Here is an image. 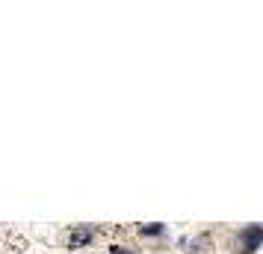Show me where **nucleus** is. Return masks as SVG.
<instances>
[{"mask_svg":"<svg viewBox=\"0 0 263 254\" xmlns=\"http://www.w3.org/2000/svg\"><path fill=\"white\" fill-rule=\"evenodd\" d=\"M263 243V225H249L240 231V252L243 254H252L258 252Z\"/></svg>","mask_w":263,"mask_h":254,"instance_id":"1","label":"nucleus"},{"mask_svg":"<svg viewBox=\"0 0 263 254\" xmlns=\"http://www.w3.org/2000/svg\"><path fill=\"white\" fill-rule=\"evenodd\" d=\"M95 228L92 225H80V228H74L71 234H68V249H83V246H89L92 240H95Z\"/></svg>","mask_w":263,"mask_h":254,"instance_id":"2","label":"nucleus"},{"mask_svg":"<svg viewBox=\"0 0 263 254\" xmlns=\"http://www.w3.org/2000/svg\"><path fill=\"white\" fill-rule=\"evenodd\" d=\"M166 228L160 225V222H151V225H139V234L142 237H157V234H163Z\"/></svg>","mask_w":263,"mask_h":254,"instance_id":"3","label":"nucleus"},{"mask_svg":"<svg viewBox=\"0 0 263 254\" xmlns=\"http://www.w3.org/2000/svg\"><path fill=\"white\" fill-rule=\"evenodd\" d=\"M110 254H133V252H127V249H118V246H115V249H110Z\"/></svg>","mask_w":263,"mask_h":254,"instance_id":"4","label":"nucleus"}]
</instances>
